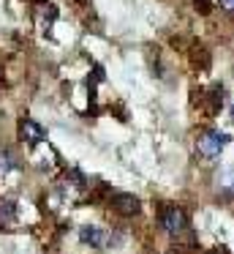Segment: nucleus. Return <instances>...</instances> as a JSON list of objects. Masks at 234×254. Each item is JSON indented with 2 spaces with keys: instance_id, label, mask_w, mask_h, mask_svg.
Wrapping results in <instances>:
<instances>
[{
  "instance_id": "obj_2",
  "label": "nucleus",
  "mask_w": 234,
  "mask_h": 254,
  "mask_svg": "<svg viewBox=\"0 0 234 254\" xmlns=\"http://www.w3.org/2000/svg\"><path fill=\"white\" fill-rule=\"evenodd\" d=\"M226 145H229V134L226 131H207L204 137L199 139V150L204 156H218Z\"/></svg>"
},
{
  "instance_id": "obj_11",
  "label": "nucleus",
  "mask_w": 234,
  "mask_h": 254,
  "mask_svg": "<svg viewBox=\"0 0 234 254\" xmlns=\"http://www.w3.org/2000/svg\"><path fill=\"white\" fill-rule=\"evenodd\" d=\"M36 3H44V0H36Z\"/></svg>"
},
{
  "instance_id": "obj_6",
  "label": "nucleus",
  "mask_w": 234,
  "mask_h": 254,
  "mask_svg": "<svg viewBox=\"0 0 234 254\" xmlns=\"http://www.w3.org/2000/svg\"><path fill=\"white\" fill-rule=\"evenodd\" d=\"M16 219V205L11 199H3L0 202V224H14Z\"/></svg>"
},
{
  "instance_id": "obj_1",
  "label": "nucleus",
  "mask_w": 234,
  "mask_h": 254,
  "mask_svg": "<svg viewBox=\"0 0 234 254\" xmlns=\"http://www.w3.org/2000/svg\"><path fill=\"white\" fill-rule=\"evenodd\" d=\"M161 224H163V230H166L169 235H177V232H183L185 227H188V216H185V210H180V208H163Z\"/></svg>"
},
{
  "instance_id": "obj_4",
  "label": "nucleus",
  "mask_w": 234,
  "mask_h": 254,
  "mask_svg": "<svg viewBox=\"0 0 234 254\" xmlns=\"http://www.w3.org/2000/svg\"><path fill=\"white\" fill-rule=\"evenodd\" d=\"M112 208L117 210V213H123V216H134V213H139V199L134 197V194H112Z\"/></svg>"
},
{
  "instance_id": "obj_10",
  "label": "nucleus",
  "mask_w": 234,
  "mask_h": 254,
  "mask_svg": "<svg viewBox=\"0 0 234 254\" xmlns=\"http://www.w3.org/2000/svg\"><path fill=\"white\" fill-rule=\"evenodd\" d=\"M232 118H234V107H232Z\"/></svg>"
},
{
  "instance_id": "obj_7",
  "label": "nucleus",
  "mask_w": 234,
  "mask_h": 254,
  "mask_svg": "<svg viewBox=\"0 0 234 254\" xmlns=\"http://www.w3.org/2000/svg\"><path fill=\"white\" fill-rule=\"evenodd\" d=\"M14 167H16V161H14V156H11V153L0 156V172H3V175H5V172H11Z\"/></svg>"
},
{
  "instance_id": "obj_8",
  "label": "nucleus",
  "mask_w": 234,
  "mask_h": 254,
  "mask_svg": "<svg viewBox=\"0 0 234 254\" xmlns=\"http://www.w3.org/2000/svg\"><path fill=\"white\" fill-rule=\"evenodd\" d=\"M196 3V8H199L201 14H210L212 11V0H193Z\"/></svg>"
},
{
  "instance_id": "obj_5",
  "label": "nucleus",
  "mask_w": 234,
  "mask_h": 254,
  "mask_svg": "<svg viewBox=\"0 0 234 254\" xmlns=\"http://www.w3.org/2000/svg\"><path fill=\"white\" fill-rule=\"evenodd\" d=\"M79 241L82 243H87V246H93V249H101L103 243H106V235H103L98 227H93V224H85V227H79Z\"/></svg>"
},
{
  "instance_id": "obj_3",
  "label": "nucleus",
  "mask_w": 234,
  "mask_h": 254,
  "mask_svg": "<svg viewBox=\"0 0 234 254\" xmlns=\"http://www.w3.org/2000/svg\"><path fill=\"white\" fill-rule=\"evenodd\" d=\"M19 137L25 139L27 145H38V142H44L47 131H44L33 118H22V121H19Z\"/></svg>"
},
{
  "instance_id": "obj_9",
  "label": "nucleus",
  "mask_w": 234,
  "mask_h": 254,
  "mask_svg": "<svg viewBox=\"0 0 234 254\" xmlns=\"http://www.w3.org/2000/svg\"><path fill=\"white\" fill-rule=\"evenodd\" d=\"M223 6V11H229V14H234V0H218Z\"/></svg>"
},
{
  "instance_id": "obj_12",
  "label": "nucleus",
  "mask_w": 234,
  "mask_h": 254,
  "mask_svg": "<svg viewBox=\"0 0 234 254\" xmlns=\"http://www.w3.org/2000/svg\"><path fill=\"white\" fill-rule=\"evenodd\" d=\"M0 82H3V77H0Z\"/></svg>"
}]
</instances>
